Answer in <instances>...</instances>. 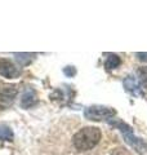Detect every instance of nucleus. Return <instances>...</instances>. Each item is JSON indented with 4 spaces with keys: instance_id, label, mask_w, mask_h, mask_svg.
Instances as JSON below:
<instances>
[{
    "instance_id": "f257e3e1",
    "label": "nucleus",
    "mask_w": 147,
    "mask_h": 155,
    "mask_svg": "<svg viewBox=\"0 0 147 155\" xmlns=\"http://www.w3.org/2000/svg\"><path fill=\"white\" fill-rule=\"evenodd\" d=\"M101 141V130L97 127H84L72 138L74 147L79 151H89Z\"/></svg>"
},
{
    "instance_id": "f03ea898",
    "label": "nucleus",
    "mask_w": 147,
    "mask_h": 155,
    "mask_svg": "<svg viewBox=\"0 0 147 155\" xmlns=\"http://www.w3.org/2000/svg\"><path fill=\"white\" fill-rule=\"evenodd\" d=\"M111 124L115 125V127L120 130L124 140L129 143V146L132 149H134L136 151H138L141 155H147V145L142 141V140H139L138 137H136L133 130H132V128L128 124H125L122 122H111Z\"/></svg>"
},
{
    "instance_id": "7ed1b4c3",
    "label": "nucleus",
    "mask_w": 147,
    "mask_h": 155,
    "mask_svg": "<svg viewBox=\"0 0 147 155\" xmlns=\"http://www.w3.org/2000/svg\"><path fill=\"white\" fill-rule=\"evenodd\" d=\"M85 116L90 120H102L109 119L116 114V111L111 107H105V106H92L85 110Z\"/></svg>"
},
{
    "instance_id": "20e7f679",
    "label": "nucleus",
    "mask_w": 147,
    "mask_h": 155,
    "mask_svg": "<svg viewBox=\"0 0 147 155\" xmlns=\"http://www.w3.org/2000/svg\"><path fill=\"white\" fill-rule=\"evenodd\" d=\"M0 75L8 79H14L21 75V70L16 67V65L12 61L7 58H0Z\"/></svg>"
},
{
    "instance_id": "39448f33",
    "label": "nucleus",
    "mask_w": 147,
    "mask_h": 155,
    "mask_svg": "<svg viewBox=\"0 0 147 155\" xmlns=\"http://www.w3.org/2000/svg\"><path fill=\"white\" fill-rule=\"evenodd\" d=\"M36 102V93H35V91L31 89V88H28L24 91V93L22 96V100H21V106L24 109H27V107H31V106H34Z\"/></svg>"
},
{
    "instance_id": "423d86ee",
    "label": "nucleus",
    "mask_w": 147,
    "mask_h": 155,
    "mask_svg": "<svg viewBox=\"0 0 147 155\" xmlns=\"http://www.w3.org/2000/svg\"><path fill=\"white\" fill-rule=\"evenodd\" d=\"M12 141L13 140V132L12 129L5 124H0V141Z\"/></svg>"
},
{
    "instance_id": "0eeeda50",
    "label": "nucleus",
    "mask_w": 147,
    "mask_h": 155,
    "mask_svg": "<svg viewBox=\"0 0 147 155\" xmlns=\"http://www.w3.org/2000/svg\"><path fill=\"white\" fill-rule=\"evenodd\" d=\"M119 65H120V57L116 56V54H109V57H107V60H106V64H105L106 69L114 70Z\"/></svg>"
},
{
    "instance_id": "6e6552de",
    "label": "nucleus",
    "mask_w": 147,
    "mask_h": 155,
    "mask_svg": "<svg viewBox=\"0 0 147 155\" xmlns=\"http://www.w3.org/2000/svg\"><path fill=\"white\" fill-rule=\"evenodd\" d=\"M14 56H16V60L21 65H28L35 54H32V53H16Z\"/></svg>"
},
{
    "instance_id": "1a4fd4ad",
    "label": "nucleus",
    "mask_w": 147,
    "mask_h": 155,
    "mask_svg": "<svg viewBox=\"0 0 147 155\" xmlns=\"http://www.w3.org/2000/svg\"><path fill=\"white\" fill-rule=\"evenodd\" d=\"M124 87L128 91H130V92H133V91H137V93H139V87H138V84H137V81L133 79V78H126V79L124 80Z\"/></svg>"
},
{
    "instance_id": "9d476101",
    "label": "nucleus",
    "mask_w": 147,
    "mask_h": 155,
    "mask_svg": "<svg viewBox=\"0 0 147 155\" xmlns=\"http://www.w3.org/2000/svg\"><path fill=\"white\" fill-rule=\"evenodd\" d=\"M16 93H17L16 87H13V85H8V87H5V89H4V92H3V98H4V100H5V98L12 100Z\"/></svg>"
},
{
    "instance_id": "9b49d317",
    "label": "nucleus",
    "mask_w": 147,
    "mask_h": 155,
    "mask_svg": "<svg viewBox=\"0 0 147 155\" xmlns=\"http://www.w3.org/2000/svg\"><path fill=\"white\" fill-rule=\"evenodd\" d=\"M138 76H139V80L142 81V84L147 87V66L141 67L138 70Z\"/></svg>"
}]
</instances>
